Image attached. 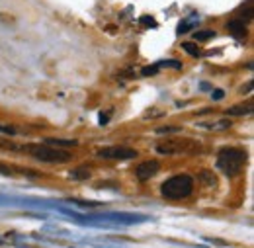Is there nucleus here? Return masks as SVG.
<instances>
[{
  "instance_id": "obj_1",
  "label": "nucleus",
  "mask_w": 254,
  "mask_h": 248,
  "mask_svg": "<svg viewBox=\"0 0 254 248\" xmlns=\"http://www.w3.org/2000/svg\"><path fill=\"white\" fill-rule=\"evenodd\" d=\"M247 164V153L237 147H227L217 155V168L227 176L241 174L243 166Z\"/></svg>"
},
{
  "instance_id": "obj_2",
  "label": "nucleus",
  "mask_w": 254,
  "mask_h": 248,
  "mask_svg": "<svg viewBox=\"0 0 254 248\" xmlns=\"http://www.w3.org/2000/svg\"><path fill=\"white\" fill-rule=\"evenodd\" d=\"M193 191V178L188 174H178L168 178L162 186H160V193L166 199H184Z\"/></svg>"
},
{
  "instance_id": "obj_3",
  "label": "nucleus",
  "mask_w": 254,
  "mask_h": 248,
  "mask_svg": "<svg viewBox=\"0 0 254 248\" xmlns=\"http://www.w3.org/2000/svg\"><path fill=\"white\" fill-rule=\"evenodd\" d=\"M30 155L39 160V162H49V164H64L68 162L72 155L64 149H57V147H51V145H32L26 149Z\"/></svg>"
},
{
  "instance_id": "obj_4",
  "label": "nucleus",
  "mask_w": 254,
  "mask_h": 248,
  "mask_svg": "<svg viewBox=\"0 0 254 248\" xmlns=\"http://www.w3.org/2000/svg\"><path fill=\"white\" fill-rule=\"evenodd\" d=\"M160 155H176V153H197L201 147L197 141H166V145H159Z\"/></svg>"
},
{
  "instance_id": "obj_5",
  "label": "nucleus",
  "mask_w": 254,
  "mask_h": 248,
  "mask_svg": "<svg viewBox=\"0 0 254 248\" xmlns=\"http://www.w3.org/2000/svg\"><path fill=\"white\" fill-rule=\"evenodd\" d=\"M98 156L108 160H131V158H137V151L129 147H106L98 151Z\"/></svg>"
},
{
  "instance_id": "obj_6",
  "label": "nucleus",
  "mask_w": 254,
  "mask_h": 248,
  "mask_svg": "<svg viewBox=\"0 0 254 248\" xmlns=\"http://www.w3.org/2000/svg\"><path fill=\"white\" fill-rule=\"evenodd\" d=\"M160 170L159 160H145L135 168V176L139 182H149L151 178H155Z\"/></svg>"
},
{
  "instance_id": "obj_7",
  "label": "nucleus",
  "mask_w": 254,
  "mask_h": 248,
  "mask_svg": "<svg viewBox=\"0 0 254 248\" xmlns=\"http://www.w3.org/2000/svg\"><path fill=\"white\" fill-rule=\"evenodd\" d=\"M253 114V100H249L247 104H239V106H231L227 110V116H249Z\"/></svg>"
},
{
  "instance_id": "obj_8",
  "label": "nucleus",
  "mask_w": 254,
  "mask_h": 248,
  "mask_svg": "<svg viewBox=\"0 0 254 248\" xmlns=\"http://www.w3.org/2000/svg\"><path fill=\"white\" fill-rule=\"evenodd\" d=\"M227 30L233 31V35H237V37H245V35H247V26H245V20H239V18L231 20V22L227 24Z\"/></svg>"
},
{
  "instance_id": "obj_9",
  "label": "nucleus",
  "mask_w": 254,
  "mask_h": 248,
  "mask_svg": "<svg viewBox=\"0 0 254 248\" xmlns=\"http://www.w3.org/2000/svg\"><path fill=\"white\" fill-rule=\"evenodd\" d=\"M68 176H70V180H76V182L88 180V178H90V168H86V166L74 168V170H70V172H68Z\"/></svg>"
},
{
  "instance_id": "obj_10",
  "label": "nucleus",
  "mask_w": 254,
  "mask_h": 248,
  "mask_svg": "<svg viewBox=\"0 0 254 248\" xmlns=\"http://www.w3.org/2000/svg\"><path fill=\"white\" fill-rule=\"evenodd\" d=\"M201 127L209 129V131H225L231 127V120H219V122H211V124H201Z\"/></svg>"
},
{
  "instance_id": "obj_11",
  "label": "nucleus",
  "mask_w": 254,
  "mask_h": 248,
  "mask_svg": "<svg viewBox=\"0 0 254 248\" xmlns=\"http://www.w3.org/2000/svg\"><path fill=\"white\" fill-rule=\"evenodd\" d=\"M45 145H51V147H57V149H64V147H76L78 141H64V139H47Z\"/></svg>"
},
{
  "instance_id": "obj_12",
  "label": "nucleus",
  "mask_w": 254,
  "mask_h": 248,
  "mask_svg": "<svg viewBox=\"0 0 254 248\" xmlns=\"http://www.w3.org/2000/svg\"><path fill=\"white\" fill-rule=\"evenodd\" d=\"M197 22H199V18H197V16H190L188 20H184V22L178 26V33H186V31L191 30V28H193Z\"/></svg>"
},
{
  "instance_id": "obj_13",
  "label": "nucleus",
  "mask_w": 254,
  "mask_h": 248,
  "mask_svg": "<svg viewBox=\"0 0 254 248\" xmlns=\"http://www.w3.org/2000/svg\"><path fill=\"white\" fill-rule=\"evenodd\" d=\"M215 37V31L213 30H201V31H195L193 33V39L195 41H209Z\"/></svg>"
},
{
  "instance_id": "obj_14",
  "label": "nucleus",
  "mask_w": 254,
  "mask_h": 248,
  "mask_svg": "<svg viewBox=\"0 0 254 248\" xmlns=\"http://www.w3.org/2000/svg\"><path fill=\"white\" fill-rule=\"evenodd\" d=\"M182 49H186V53L191 55V57H197L201 51H199V47H197V43H193V41H184L182 43Z\"/></svg>"
},
{
  "instance_id": "obj_15",
  "label": "nucleus",
  "mask_w": 254,
  "mask_h": 248,
  "mask_svg": "<svg viewBox=\"0 0 254 248\" xmlns=\"http://www.w3.org/2000/svg\"><path fill=\"white\" fill-rule=\"evenodd\" d=\"M199 180H201L205 186H215V184H217V180H215L213 172H207V170H203V172L199 174Z\"/></svg>"
},
{
  "instance_id": "obj_16",
  "label": "nucleus",
  "mask_w": 254,
  "mask_h": 248,
  "mask_svg": "<svg viewBox=\"0 0 254 248\" xmlns=\"http://www.w3.org/2000/svg\"><path fill=\"white\" fill-rule=\"evenodd\" d=\"M178 131H182V127H178V125H168V127L159 129V133H178Z\"/></svg>"
},
{
  "instance_id": "obj_17",
  "label": "nucleus",
  "mask_w": 254,
  "mask_h": 248,
  "mask_svg": "<svg viewBox=\"0 0 254 248\" xmlns=\"http://www.w3.org/2000/svg\"><path fill=\"white\" fill-rule=\"evenodd\" d=\"M0 174H4V176H14V168H12V166H6V164H0Z\"/></svg>"
},
{
  "instance_id": "obj_18",
  "label": "nucleus",
  "mask_w": 254,
  "mask_h": 248,
  "mask_svg": "<svg viewBox=\"0 0 254 248\" xmlns=\"http://www.w3.org/2000/svg\"><path fill=\"white\" fill-rule=\"evenodd\" d=\"M211 98H213V100H221V98H223V90H215V92L211 94Z\"/></svg>"
},
{
  "instance_id": "obj_19",
  "label": "nucleus",
  "mask_w": 254,
  "mask_h": 248,
  "mask_svg": "<svg viewBox=\"0 0 254 248\" xmlns=\"http://www.w3.org/2000/svg\"><path fill=\"white\" fill-rule=\"evenodd\" d=\"M0 131H2V127H0Z\"/></svg>"
}]
</instances>
